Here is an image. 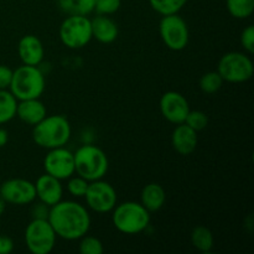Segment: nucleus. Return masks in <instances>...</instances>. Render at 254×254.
Here are the masks:
<instances>
[{"instance_id": "18", "label": "nucleus", "mask_w": 254, "mask_h": 254, "mask_svg": "<svg viewBox=\"0 0 254 254\" xmlns=\"http://www.w3.org/2000/svg\"><path fill=\"white\" fill-rule=\"evenodd\" d=\"M91 26L92 37L101 44H112L118 37V25L108 15H98L91 19Z\"/></svg>"}, {"instance_id": "28", "label": "nucleus", "mask_w": 254, "mask_h": 254, "mask_svg": "<svg viewBox=\"0 0 254 254\" xmlns=\"http://www.w3.org/2000/svg\"><path fill=\"white\" fill-rule=\"evenodd\" d=\"M67 180H68V183H67V191L73 197H84V195L87 192V189H88L89 181H87L86 179H83L79 175H72Z\"/></svg>"}, {"instance_id": "30", "label": "nucleus", "mask_w": 254, "mask_h": 254, "mask_svg": "<svg viewBox=\"0 0 254 254\" xmlns=\"http://www.w3.org/2000/svg\"><path fill=\"white\" fill-rule=\"evenodd\" d=\"M241 45L250 55L254 54V26L250 25L241 34Z\"/></svg>"}, {"instance_id": "25", "label": "nucleus", "mask_w": 254, "mask_h": 254, "mask_svg": "<svg viewBox=\"0 0 254 254\" xmlns=\"http://www.w3.org/2000/svg\"><path fill=\"white\" fill-rule=\"evenodd\" d=\"M223 79L217 71H211L200 78V88L203 93L213 94L220 91L223 86Z\"/></svg>"}, {"instance_id": "5", "label": "nucleus", "mask_w": 254, "mask_h": 254, "mask_svg": "<svg viewBox=\"0 0 254 254\" xmlns=\"http://www.w3.org/2000/svg\"><path fill=\"white\" fill-rule=\"evenodd\" d=\"M45 87V76L37 66L24 64L12 71L9 89L17 101L40 98L44 93Z\"/></svg>"}, {"instance_id": "7", "label": "nucleus", "mask_w": 254, "mask_h": 254, "mask_svg": "<svg viewBox=\"0 0 254 254\" xmlns=\"http://www.w3.org/2000/svg\"><path fill=\"white\" fill-rule=\"evenodd\" d=\"M60 39L68 49H83L93 39L91 19L84 15H68L60 26Z\"/></svg>"}, {"instance_id": "32", "label": "nucleus", "mask_w": 254, "mask_h": 254, "mask_svg": "<svg viewBox=\"0 0 254 254\" xmlns=\"http://www.w3.org/2000/svg\"><path fill=\"white\" fill-rule=\"evenodd\" d=\"M14 251V242L7 236H0V254H9Z\"/></svg>"}, {"instance_id": "20", "label": "nucleus", "mask_w": 254, "mask_h": 254, "mask_svg": "<svg viewBox=\"0 0 254 254\" xmlns=\"http://www.w3.org/2000/svg\"><path fill=\"white\" fill-rule=\"evenodd\" d=\"M191 243L200 252L208 253L212 251L215 240L210 228L205 226H197L191 232Z\"/></svg>"}, {"instance_id": "8", "label": "nucleus", "mask_w": 254, "mask_h": 254, "mask_svg": "<svg viewBox=\"0 0 254 254\" xmlns=\"http://www.w3.org/2000/svg\"><path fill=\"white\" fill-rule=\"evenodd\" d=\"M56 238V233L46 218H32L25 230V243L32 254L51 253Z\"/></svg>"}, {"instance_id": "10", "label": "nucleus", "mask_w": 254, "mask_h": 254, "mask_svg": "<svg viewBox=\"0 0 254 254\" xmlns=\"http://www.w3.org/2000/svg\"><path fill=\"white\" fill-rule=\"evenodd\" d=\"M84 198L88 207L97 213L112 212L118 200L116 189L102 179L89 183Z\"/></svg>"}, {"instance_id": "9", "label": "nucleus", "mask_w": 254, "mask_h": 254, "mask_svg": "<svg viewBox=\"0 0 254 254\" xmlns=\"http://www.w3.org/2000/svg\"><path fill=\"white\" fill-rule=\"evenodd\" d=\"M159 32L165 46L173 51H183L190 40L188 24L179 14L164 15L159 24Z\"/></svg>"}, {"instance_id": "14", "label": "nucleus", "mask_w": 254, "mask_h": 254, "mask_svg": "<svg viewBox=\"0 0 254 254\" xmlns=\"http://www.w3.org/2000/svg\"><path fill=\"white\" fill-rule=\"evenodd\" d=\"M35 190H36V197L39 198L40 202L45 203L49 207L60 202L64 195L61 180L49 174L41 175L37 179L35 183Z\"/></svg>"}, {"instance_id": "16", "label": "nucleus", "mask_w": 254, "mask_h": 254, "mask_svg": "<svg viewBox=\"0 0 254 254\" xmlns=\"http://www.w3.org/2000/svg\"><path fill=\"white\" fill-rule=\"evenodd\" d=\"M197 131L191 129L185 123L178 124L171 135V144L176 153L180 155H190L197 146Z\"/></svg>"}, {"instance_id": "31", "label": "nucleus", "mask_w": 254, "mask_h": 254, "mask_svg": "<svg viewBox=\"0 0 254 254\" xmlns=\"http://www.w3.org/2000/svg\"><path fill=\"white\" fill-rule=\"evenodd\" d=\"M12 78V69L5 64H0V89H7Z\"/></svg>"}, {"instance_id": "34", "label": "nucleus", "mask_w": 254, "mask_h": 254, "mask_svg": "<svg viewBox=\"0 0 254 254\" xmlns=\"http://www.w3.org/2000/svg\"><path fill=\"white\" fill-rule=\"evenodd\" d=\"M7 141H9V133H7L6 129L0 128V149L4 148Z\"/></svg>"}, {"instance_id": "6", "label": "nucleus", "mask_w": 254, "mask_h": 254, "mask_svg": "<svg viewBox=\"0 0 254 254\" xmlns=\"http://www.w3.org/2000/svg\"><path fill=\"white\" fill-rule=\"evenodd\" d=\"M217 72L225 82L243 83L252 78L254 73L253 62L243 52H227L218 61Z\"/></svg>"}, {"instance_id": "4", "label": "nucleus", "mask_w": 254, "mask_h": 254, "mask_svg": "<svg viewBox=\"0 0 254 254\" xmlns=\"http://www.w3.org/2000/svg\"><path fill=\"white\" fill-rule=\"evenodd\" d=\"M112 212L114 227L124 235H139L150 223V212L140 202L135 201L116 205Z\"/></svg>"}, {"instance_id": "1", "label": "nucleus", "mask_w": 254, "mask_h": 254, "mask_svg": "<svg viewBox=\"0 0 254 254\" xmlns=\"http://www.w3.org/2000/svg\"><path fill=\"white\" fill-rule=\"evenodd\" d=\"M47 221L57 237L66 241H76L88 233L91 216L81 203L76 201H60L49 210Z\"/></svg>"}, {"instance_id": "13", "label": "nucleus", "mask_w": 254, "mask_h": 254, "mask_svg": "<svg viewBox=\"0 0 254 254\" xmlns=\"http://www.w3.org/2000/svg\"><path fill=\"white\" fill-rule=\"evenodd\" d=\"M160 112L166 121L178 126L185 122L190 106L185 96L179 92L169 91L161 96Z\"/></svg>"}, {"instance_id": "23", "label": "nucleus", "mask_w": 254, "mask_h": 254, "mask_svg": "<svg viewBox=\"0 0 254 254\" xmlns=\"http://www.w3.org/2000/svg\"><path fill=\"white\" fill-rule=\"evenodd\" d=\"M226 5L235 19H247L254 11V0H226Z\"/></svg>"}, {"instance_id": "26", "label": "nucleus", "mask_w": 254, "mask_h": 254, "mask_svg": "<svg viewBox=\"0 0 254 254\" xmlns=\"http://www.w3.org/2000/svg\"><path fill=\"white\" fill-rule=\"evenodd\" d=\"M79 252L81 254H102L104 252L103 243L94 236H83L79 238Z\"/></svg>"}, {"instance_id": "3", "label": "nucleus", "mask_w": 254, "mask_h": 254, "mask_svg": "<svg viewBox=\"0 0 254 254\" xmlns=\"http://www.w3.org/2000/svg\"><path fill=\"white\" fill-rule=\"evenodd\" d=\"M74 174L87 181L101 180L108 173L109 161L101 148L92 144L82 145L73 153Z\"/></svg>"}, {"instance_id": "22", "label": "nucleus", "mask_w": 254, "mask_h": 254, "mask_svg": "<svg viewBox=\"0 0 254 254\" xmlns=\"http://www.w3.org/2000/svg\"><path fill=\"white\" fill-rule=\"evenodd\" d=\"M17 99L7 89H0V126L16 117Z\"/></svg>"}, {"instance_id": "27", "label": "nucleus", "mask_w": 254, "mask_h": 254, "mask_svg": "<svg viewBox=\"0 0 254 254\" xmlns=\"http://www.w3.org/2000/svg\"><path fill=\"white\" fill-rule=\"evenodd\" d=\"M184 123L190 127L195 131H201L207 127L208 117L205 112L202 111H191L186 116V119Z\"/></svg>"}, {"instance_id": "29", "label": "nucleus", "mask_w": 254, "mask_h": 254, "mask_svg": "<svg viewBox=\"0 0 254 254\" xmlns=\"http://www.w3.org/2000/svg\"><path fill=\"white\" fill-rule=\"evenodd\" d=\"M122 5V0H94V11L98 15L116 14Z\"/></svg>"}, {"instance_id": "11", "label": "nucleus", "mask_w": 254, "mask_h": 254, "mask_svg": "<svg viewBox=\"0 0 254 254\" xmlns=\"http://www.w3.org/2000/svg\"><path fill=\"white\" fill-rule=\"evenodd\" d=\"M44 169L46 174L59 180H67L74 175L73 153L64 146L50 149L44 159Z\"/></svg>"}, {"instance_id": "12", "label": "nucleus", "mask_w": 254, "mask_h": 254, "mask_svg": "<svg viewBox=\"0 0 254 254\" xmlns=\"http://www.w3.org/2000/svg\"><path fill=\"white\" fill-rule=\"evenodd\" d=\"M0 196L6 203L29 205L36 200L35 184L25 179H9L0 185Z\"/></svg>"}, {"instance_id": "17", "label": "nucleus", "mask_w": 254, "mask_h": 254, "mask_svg": "<svg viewBox=\"0 0 254 254\" xmlns=\"http://www.w3.org/2000/svg\"><path fill=\"white\" fill-rule=\"evenodd\" d=\"M16 116L21 122L34 127L47 116V109L40 98L17 101Z\"/></svg>"}, {"instance_id": "21", "label": "nucleus", "mask_w": 254, "mask_h": 254, "mask_svg": "<svg viewBox=\"0 0 254 254\" xmlns=\"http://www.w3.org/2000/svg\"><path fill=\"white\" fill-rule=\"evenodd\" d=\"M60 9L67 15L88 16L94 11V0H57Z\"/></svg>"}, {"instance_id": "15", "label": "nucleus", "mask_w": 254, "mask_h": 254, "mask_svg": "<svg viewBox=\"0 0 254 254\" xmlns=\"http://www.w3.org/2000/svg\"><path fill=\"white\" fill-rule=\"evenodd\" d=\"M17 54L24 64L39 66L45 56L44 45L35 35H25L17 44Z\"/></svg>"}, {"instance_id": "24", "label": "nucleus", "mask_w": 254, "mask_h": 254, "mask_svg": "<svg viewBox=\"0 0 254 254\" xmlns=\"http://www.w3.org/2000/svg\"><path fill=\"white\" fill-rule=\"evenodd\" d=\"M189 0H149V4L160 15L178 14Z\"/></svg>"}, {"instance_id": "33", "label": "nucleus", "mask_w": 254, "mask_h": 254, "mask_svg": "<svg viewBox=\"0 0 254 254\" xmlns=\"http://www.w3.org/2000/svg\"><path fill=\"white\" fill-rule=\"evenodd\" d=\"M49 210V206H46L45 203H37V205H35L34 208H32V218H46L47 220Z\"/></svg>"}, {"instance_id": "35", "label": "nucleus", "mask_w": 254, "mask_h": 254, "mask_svg": "<svg viewBox=\"0 0 254 254\" xmlns=\"http://www.w3.org/2000/svg\"><path fill=\"white\" fill-rule=\"evenodd\" d=\"M5 210H6V202H5L4 198L0 196V217H1L2 213L5 212Z\"/></svg>"}, {"instance_id": "19", "label": "nucleus", "mask_w": 254, "mask_h": 254, "mask_svg": "<svg viewBox=\"0 0 254 254\" xmlns=\"http://www.w3.org/2000/svg\"><path fill=\"white\" fill-rule=\"evenodd\" d=\"M166 200L165 190L161 185L155 183L148 184L144 186L140 193V203L149 211L156 212L164 206Z\"/></svg>"}, {"instance_id": "2", "label": "nucleus", "mask_w": 254, "mask_h": 254, "mask_svg": "<svg viewBox=\"0 0 254 254\" xmlns=\"http://www.w3.org/2000/svg\"><path fill=\"white\" fill-rule=\"evenodd\" d=\"M71 134L72 129L68 119L60 114L46 116L32 129V139L36 145L49 150L66 145Z\"/></svg>"}]
</instances>
